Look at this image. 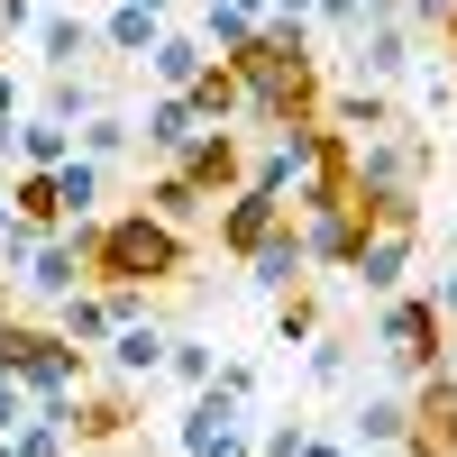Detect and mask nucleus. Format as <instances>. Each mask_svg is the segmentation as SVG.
Wrapping results in <instances>:
<instances>
[{"label": "nucleus", "instance_id": "nucleus-1", "mask_svg": "<svg viewBox=\"0 0 457 457\" xmlns=\"http://www.w3.org/2000/svg\"><path fill=\"white\" fill-rule=\"evenodd\" d=\"M228 64L247 73V120H256L265 137L320 120L329 83H320V46H312V28H302V19H256V37H247Z\"/></svg>", "mask_w": 457, "mask_h": 457}, {"label": "nucleus", "instance_id": "nucleus-2", "mask_svg": "<svg viewBox=\"0 0 457 457\" xmlns=\"http://www.w3.org/2000/svg\"><path fill=\"white\" fill-rule=\"evenodd\" d=\"M83 256H92V284H146V293H156V284H183L193 238L137 202L120 220H83Z\"/></svg>", "mask_w": 457, "mask_h": 457}, {"label": "nucleus", "instance_id": "nucleus-3", "mask_svg": "<svg viewBox=\"0 0 457 457\" xmlns=\"http://www.w3.org/2000/svg\"><path fill=\"white\" fill-rule=\"evenodd\" d=\"M0 357H10V375L28 385V403H64V394H83L92 385V348H73V338L46 320H10L0 312Z\"/></svg>", "mask_w": 457, "mask_h": 457}, {"label": "nucleus", "instance_id": "nucleus-4", "mask_svg": "<svg viewBox=\"0 0 457 457\" xmlns=\"http://www.w3.org/2000/svg\"><path fill=\"white\" fill-rule=\"evenodd\" d=\"M375 357H385L403 385H421V375L448 366V320L430 293H385L375 302Z\"/></svg>", "mask_w": 457, "mask_h": 457}, {"label": "nucleus", "instance_id": "nucleus-5", "mask_svg": "<svg viewBox=\"0 0 457 457\" xmlns=\"http://www.w3.org/2000/svg\"><path fill=\"white\" fill-rule=\"evenodd\" d=\"M348 165H357V193L366 202H394V193H421L430 183V165H439V146L421 137V129H375V137H357L348 146Z\"/></svg>", "mask_w": 457, "mask_h": 457}, {"label": "nucleus", "instance_id": "nucleus-6", "mask_svg": "<svg viewBox=\"0 0 457 457\" xmlns=\"http://www.w3.org/2000/svg\"><path fill=\"white\" fill-rule=\"evenodd\" d=\"M348 64H357V83H403L411 73V19L394 0H366L348 19Z\"/></svg>", "mask_w": 457, "mask_h": 457}, {"label": "nucleus", "instance_id": "nucleus-7", "mask_svg": "<svg viewBox=\"0 0 457 457\" xmlns=\"http://www.w3.org/2000/svg\"><path fill=\"white\" fill-rule=\"evenodd\" d=\"M284 220H293V202L275 193V183H238V193L220 202V256H256Z\"/></svg>", "mask_w": 457, "mask_h": 457}, {"label": "nucleus", "instance_id": "nucleus-8", "mask_svg": "<svg viewBox=\"0 0 457 457\" xmlns=\"http://www.w3.org/2000/svg\"><path fill=\"white\" fill-rule=\"evenodd\" d=\"M403 457H457V375H421L411 385V430H403Z\"/></svg>", "mask_w": 457, "mask_h": 457}, {"label": "nucleus", "instance_id": "nucleus-9", "mask_svg": "<svg viewBox=\"0 0 457 457\" xmlns=\"http://www.w3.org/2000/svg\"><path fill=\"white\" fill-rule=\"evenodd\" d=\"M366 238V202H329V211H302V247H312V275H348V256Z\"/></svg>", "mask_w": 457, "mask_h": 457}, {"label": "nucleus", "instance_id": "nucleus-10", "mask_svg": "<svg viewBox=\"0 0 457 457\" xmlns=\"http://www.w3.org/2000/svg\"><path fill=\"white\" fill-rule=\"evenodd\" d=\"M183 174H193L202 183V193H211V211L228 202V193H238V183H247V137L238 129H202L193 146H183V156H174Z\"/></svg>", "mask_w": 457, "mask_h": 457}, {"label": "nucleus", "instance_id": "nucleus-11", "mask_svg": "<svg viewBox=\"0 0 457 457\" xmlns=\"http://www.w3.org/2000/svg\"><path fill=\"white\" fill-rule=\"evenodd\" d=\"M165 348H174V329H156V312H146V320H120L101 338V366L120 385H146V375H165Z\"/></svg>", "mask_w": 457, "mask_h": 457}, {"label": "nucleus", "instance_id": "nucleus-12", "mask_svg": "<svg viewBox=\"0 0 457 457\" xmlns=\"http://www.w3.org/2000/svg\"><path fill=\"white\" fill-rule=\"evenodd\" d=\"M137 430V385H120V375H110V385L92 394H73V439H83V448H110V439H129Z\"/></svg>", "mask_w": 457, "mask_h": 457}, {"label": "nucleus", "instance_id": "nucleus-13", "mask_svg": "<svg viewBox=\"0 0 457 457\" xmlns=\"http://www.w3.org/2000/svg\"><path fill=\"white\" fill-rule=\"evenodd\" d=\"M193 137H202V110L193 101H183V92H146V110H137V146H146V156L174 165Z\"/></svg>", "mask_w": 457, "mask_h": 457}, {"label": "nucleus", "instance_id": "nucleus-14", "mask_svg": "<svg viewBox=\"0 0 457 457\" xmlns=\"http://www.w3.org/2000/svg\"><path fill=\"white\" fill-rule=\"evenodd\" d=\"M183 101L202 110V129H238V120H247V73L228 64V55H211L193 83H183Z\"/></svg>", "mask_w": 457, "mask_h": 457}, {"label": "nucleus", "instance_id": "nucleus-15", "mask_svg": "<svg viewBox=\"0 0 457 457\" xmlns=\"http://www.w3.org/2000/svg\"><path fill=\"white\" fill-rule=\"evenodd\" d=\"M247 265V284L256 293H293V284H312V247H302V220H284L275 238H265L256 256H238Z\"/></svg>", "mask_w": 457, "mask_h": 457}, {"label": "nucleus", "instance_id": "nucleus-16", "mask_svg": "<svg viewBox=\"0 0 457 457\" xmlns=\"http://www.w3.org/2000/svg\"><path fill=\"white\" fill-rule=\"evenodd\" d=\"M92 46H101V28H92L83 10H37V64H46V73L92 64Z\"/></svg>", "mask_w": 457, "mask_h": 457}, {"label": "nucleus", "instance_id": "nucleus-17", "mask_svg": "<svg viewBox=\"0 0 457 457\" xmlns=\"http://www.w3.org/2000/svg\"><path fill=\"white\" fill-rule=\"evenodd\" d=\"M202 64H211L202 28H174V19H165V37H156V46H146V83H156V92H183V83H193Z\"/></svg>", "mask_w": 457, "mask_h": 457}, {"label": "nucleus", "instance_id": "nucleus-18", "mask_svg": "<svg viewBox=\"0 0 457 457\" xmlns=\"http://www.w3.org/2000/svg\"><path fill=\"white\" fill-rule=\"evenodd\" d=\"M320 120L338 137H375V129H394V101H385V83H348V92L320 101Z\"/></svg>", "mask_w": 457, "mask_h": 457}, {"label": "nucleus", "instance_id": "nucleus-19", "mask_svg": "<svg viewBox=\"0 0 457 457\" xmlns=\"http://www.w3.org/2000/svg\"><path fill=\"white\" fill-rule=\"evenodd\" d=\"M55 329L73 338V348H92V357H101V338L120 329V312H110V293H101V284H73V293L55 302Z\"/></svg>", "mask_w": 457, "mask_h": 457}, {"label": "nucleus", "instance_id": "nucleus-20", "mask_svg": "<svg viewBox=\"0 0 457 457\" xmlns=\"http://www.w3.org/2000/svg\"><path fill=\"white\" fill-rule=\"evenodd\" d=\"M73 156V129L55 120V110H19V129H10V165H64Z\"/></svg>", "mask_w": 457, "mask_h": 457}, {"label": "nucleus", "instance_id": "nucleus-21", "mask_svg": "<svg viewBox=\"0 0 457 457\" xmlns=\"http://www.w3.org/2000/svg\"><path fill=\"white\" fill-rule=\"evenodd\" d=\"M37 110H55V120L73 129V120H92V110H110V83H101L92 64H73V73H46V101H37Z\"/></svg>", "mask_w": 457, "mask_h": 457}, {"label": "nucleus", "instance_id": "nucleus-22", "mask_svg": "<svg viewBox=\"0 0 457 457\" xmlns=\"http://www.w3.org/2000/svg\"><path fill=\"white\" fill-rule=\"evenodd\" d=\"M146 211H156V220H174V228H193V220L211 211V193H202V183L183 174V165H156V174H146Z\"/></svg>", "mask_w": 457, "mask_h": 457}, {"label": "nucleus", "instance_id": "nucleus-23", "mask_svg": "<svg viewBox=\"0 0 457 457\" xmlns=\"http://www.w3.org/2000/svg\"><path fill=\"white\" fill-rule=\"evenodd\" d=\"M10 211L28 228H64V193H55V165H19L10 174Z\"/></svg>", "mask_w": 457, "mask_h": 457}, {"label": "nucleus", "instance_id": "nucleus-24", "mask_svg": "<svg viewBox=\"0 0 457 457\" xmlns=\"http://www.w3.org/2000/svg\"><path fill=\"white\" fill-rule=\"evenodd\" d=\"M73 146H83L92 165H120L129 146H137V120H129L120 101H110V110H92V120H73Z\"/></svg>", "mask_w": 457, "mask_h": 457}, {"label": "nucleus", "instance_id": "nucleus-25", "mask_svg": "<svg viewBox=\"0 0 457 457\" xmlns=\"http://www.w3.org/2000/svg\"><path fill=\"white\" fill-rule=\"evenodd\" d=\"M156 37H165V19L146 10V0H120V10L101 19V46H110V55H129V64H146V46H156Z\"/></svg>", "mask_w": 457, "mask_h": 457}, {"label": "nucleus", "instance_id": "nucleus-26", "mask_svg": "<svg viewBox=\"0 0 457 457\" xmlns=\"http://www.w3.org/2000/svg\"><path fill=\"white\" fill-rule=\"evenodd\" d=\"M403 430H411V394H366L348 448H403Z\"/></svg>", "mask_w": 457, "mask_h": 457}, {"label": "nucleus", "instance_id": "nucleus-27", "mask_svg": "<svg viewBox=\"0 0 457 457\" xmlns=\"http://www.w3.org/2000/svg\"><path fill=\"white\" fill-rule=\"evenodd\" d=\"M320 329H329V320H320V293H312V284L275 293V338H284V348H312Z\"/></svg>", "mask_w": 457, "mask_h": 457}, {"label": "nucleus", "instance_id": "nucleus-28", "mask_svg": "<svg viewBox=\"0 0 457 457\" xmlns=\"http://www.w3.org/2000/svg\"><path fill=\"white\" fill-rule=\"evenodd\" d=\"M101 174H110V165H92L83 146H73V156L55 165V193H64V220H92V211H101Z\"/></svg>", "mask_w": 457, "mask_h": 457}, {"label": "nucleus", "instance_id": "nucleus-29", "mask_svg": "<svg viewBox=\"0 0 457 457\" xmlns=\"http://www.w3.org/2000/svg\"><path fill=\"white\" fill-rule=\"evenodd\" d=\"M247 37H256V19H247V10H228V0H202V46H211V55H238Z\"/></svg>", "mask_w": 457, "mask_h": 457}, {"label": "nucleus", "instance_id": "nucleus-30", "mask_svg": "<svg viewBox=\"0 0 457 457\" xmlns=\"http://www.w3.org/2000/svg\"><path fill=\"white\" fill-rule=\"evenodd\" d=\"M165 375H174V385H183V394H202V385H211V375H220V357L202 348V338H174V348H165Z\"/></svg>", "mask_w": 457, "mask_h": 457}, {"label": "nucleus", "instance_id": "nucleus-31", "mask_svg": "<svg viewBox=\"0 0 457 457\" xmlns=\"http://www.w3.org/2000/svg\"><path fill=\"white\" fill-rule=\"evenodd\" d=\"M348 375H357L348 338H329V329H320V338H312V385H320V394H338V385H348Z\"/></svg>", "mask_w": 457, "mask_h": 457}, {"label": "nucleus", "instance_id": "nucleus-32", "mask_svg": "<svg viewBox=\"0 0 457 457\" xmlns=\"http://www.w3.org/2000/svg\"><path fill=\"white\" fill-rule=\"evenodd\" d=\"M19 430H28V385L0 375V439H19Z\"/></svg>", "mask_w": 457, "mask_h": 457}, {"label": "nucleus", "instance_id": "nucleus-33", "mask_svg": "<svg viewBox=\"0 0 457 457\" xmlns=\"http://www.w3.org/2000/svg\"><path fill=\"white\" fill-rule=\"evenodd\" d=\"M211 385H220L228 403H256V366H247V357H220V375H211Z\"/></svg>", "mask_w": 457, "mask_h": 457}, {"label": "nucleus", "instance_id": "nucleus-34", "mask_svg": "<svg viewBox=\"0 0 457 457\" xmlns=\"http://www.w3.org/2000/svg\"><path fill=\"white\" fill-rule=\"evenodd\" d=\"M302 439H312V421H275V430H256V457H293Z\"/></svg>", "mask_w": 457, "mask_h": 457}, {"label": "nucleus", "instance_id": "nucleus-35", "mask_svg": "<svg viewBox=\"0 0 457 457\" xmlns=\"http://www.w3.org/2000/svg\"><path fill=\"white\" fill-rule=\"evenodd\" d=\"M0 37H37V0H0Z\"/></svg>", "mask_w": 457, "mask_h": 457}, {"label": "nucleus", "instance_id": "nucleus-36", "mask_svg": "<svg viewBox=\"0 0 457 457\" xmlns=\"http://www.w3.org/2000/svg\"><path fill=\"white\" fill-rule=\"evenodd\" d=\"M430 302H439V320L457 329V265H448V275H430Z\"/></svg>", "mask_w": 457, "mask_h": 457}, {"label": "nucleus", "instance_id": "nucleus-37", "mask_svg": "<svg viewBox=\"0 0 457 457\" xmlns=\"http://www.w3.org/2000/svg\"><path fill=\"white\" fill-rule=\"evenodd\" d=\"M19 110H28V92H19V73L0 64V120H19Z\"/></svg>", "mask_w": 457, "mask_h": 457}, {"label": "nucleus", "instance_id": "nucleus-38", "mask_svg": "<svg viewBox=\"0 0 457 457\" xmlns=\"http://www.w3.org/2000/svg\"><path fill=\"white\" fill-rule=\"evenodd\" d=\"M293 457H357V448H348V439H320V430H312V439H302Z\"/></svg>", "mask_w": 457, "mask_h": 457}, {"label": "nucleus", "instance_id": "nucleus-39", "mask_svg": "<svg viewBox=\"0 0 457 457\" xmlns=\"http://www.w3.org/2000/svg\"><path fill=\"white\" fill-rule=\"evenodd\" d=\"M265 19H302V28H312V19H320V0H275Z\"/></svg>", "mask_w": 457, "mask_h": 457}, {"label": "nucleus", "instance_id": "nucleus-40", "mask_svg": "<svg viewBox=\"0 0 457 457\" xmlns=\"http://www.w3.org/2000/svg\"><path fill=\"white\" fill-rule=\"evenodd\" d=\"M357 10H366V0H320V28H348Z\"/></svg>", "mask_w": 457, "mask_h": 457}, {"label": "nucleus", "instance_id": "nucleus-41", "mask_svg": "<svg viewBox=\"0 0 457 457\" xmlns=\"http://www.w3.org/2000/svg\"><path fill=\"white\" fill-rule=\"evenodd\" d=\"M228 10H247V19H265V10H275V0H228Z\"/></svg>", "mask_w": 457, "mask_h": 457}, {"label": "nucleus", "instance_id": "nucleus-42", "mask_svg": "<svg viewBox=\"0 0 457 457\" xmlns=\"http://www.w3.org/2000/svg\"><path fill=\"white\" fill-rule=\"evenodd\" d=\"M10 129H19V120H0V165H10Z\"/></svg>", "mask_w": 457, "mask_h": 457}, {"label": "nucleus", "instance_id": "nucleus-43", "mask_svg": "<svg viewBox=\"0 0 457 457\" xmlns=\"http://www.w3.org/2000/svg\"><path fill=\"white\" fill-rule=\"evenodd\" d=\"M146 10H156V19H174V10H183V0H146Z\"/></svg>", "mask_w": 457, "mask_h": 457}, {"label": "nucleus", "instance_id": "nucleus-44", "mask_svg": "<svg viewBox=\"0 0 457 457\" xmlns=\"http://www.w3.org/2000/svg\"><path fill=\"white\" fill-rule=\"evenodd\" d=\"M10 220H19V211H10V193H0V228H10Z\"/></svg>", "mask_w": 457, "mask_h": 457}, {"label": "nucleus", "instance_id": "nucleus-45", "mask_svg": "<svg viewBox=\"0 0 457 457\" xmlns=\"http://www.w3.org/2000/svg\"><path fill=\"white\" fill-rule=\"evenodd\" d=\"M0 457H19V439H0Z\"/></svg>", "mask_w": 457, "mask_h": 457}, {"label": "nucleus", "instance_id": "nucleus-46", "mask_svg": "<svg viewBox=\"0 0 457 457\" xmlns=\"http://www.w3.org/2000/svg\"><path fill=\"white\" fill-rule=\"evenodd\" d=\"M0 55H10V37H0Z\"/></svg>", "mask_w": 457, "mask_h": 457}]
</instances>
